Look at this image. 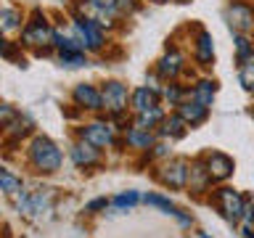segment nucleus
Instances as JSON below:
<instances>
[{
	"instance_id": "obj_3",
	"label": "nucleus",
	"mask_w": 254,
	"mask_h": 238,
	"mask_svg": "<svg viewBox=\"0 0 254 238\" xmlns=\"http://www.w3.org/2000/svg\"><path fill=\"white\" fill-rule=\"evenodd\" d=\"M225 19H228L230 29H233L236 35H241V32L254 27V11L246 3H230L228 11H225Z\"/></svg>"
},
{
	"instance_id": "obj_5",
	"label": "nucleus",
	"mask_w": 254,
	"mask_h": 238,
	"mask_svg": "<svg viewBox=\"0 0 254 238\" xmlns=\"http://www.w3.org/2000/svg\"><path fill=\"white\" fill-rule=\"evenodd\" d=\"M74 29L79 32V37H82L85 48H90V51H98L103 45V32L98 27V21H93L90 16H79L74 19Z\"/></svg>"
},
{
	"instance_id": "obj_24",
	"label": "nucleus",
	"mask_w": 254,
	"mask_h": 238,
	"mask_svg": "<svg viewBox=\"0 0 254 238\" xmlns=\"http://www.w3.org/2000/svg\"><path fill=\"white\" fill-rule=\"evenodd\" d=\"M61 61L69 66H82L85 63V51H61Z\"/></svg>"
},
{
	"instance_id": "obj_14",
	"label": "nucleus",
	"mask_w": 254,
	"mask_h": 238,
	"mask_svg": "<svg viewBox=\"0 0 254 238\" xmlns=\"http://www.w3.org/2000/svg\"><path fill=\"white\" fill-rule=\"evenodd\" d=\"M180 69H183V56L178 51H170L162 61H159V74H162V77L172 79V77H178Z\"/></svg>"
},
{
	"instance_id": "obj_29",
	"label": "nucleus",
	"mask_w": 254,
	"mask_h": 238,
	"mask_svg": "<svg viewBox=\"0 0 254 238\" xmlns=\"http://www.w3.org/2000/svg\"><path fill=\"white\" fill-rule=\"evenodd\" d=\"M106 204H109V201H106V198H98V201H93V204H87V209H90V212H93V209H101V206H106Z\"/></svg>"
},
{
	"instance_id": "obj_21",
	"label": "nucleus",
	"mask_w": 254,
	"mask_h": 238,
	"mask_svg": "<svg viewBox=\"0 0 254 238\" xmlns=\"http://www.w3.org/2000/svg\"><path fill=\"white\" fill-rule=\"evenodd\" d=\"M159 122H164V111L159 106L148 109V111H140V114H138V127H146V130H148V127H154Z\"/></svg>"
},
{
	"instance_id": "obj_17",
	"label": "nucleus",
	"mask_w": 254,
	"mask_h": 238,
	"mask_svg": "<svg viewBox=\"0 0 254 238\" xmlns=\"http://www.w3.org/2000/svg\"><path fill=\"white\" fill-rule=\"evenodd\" d=\"M146 204L159 206V209H162L164 214H172V217H178V220H180V225H190V220H188V217H183V214L178 212V206L170 204V201H167V198H162V196H154V193H151V196H146Z\"/></svg>"
},
{
	"instance_id": "obj_23",
	"label": "nucleus",
	"mask_w": 254,
	"mask_h": 238,
	"mask_svg": "<svg viewBox=\"0 0 254 238\" xmlns=\"http://www.w3.org/2000/svg\"><path fill=\"white\" fill-rule=\"evenodd\" d=\"M0 182H3V190H5V193H16V190H21V180H16L8 170L0 172Z\"/></svg>"
},
{
	"instance_id": "obj_22",
	"label": "nucleus",
	"mask_w": 254,
	"mask_h": 238,
	"mask_svg": "<svg viewBox=\"0 0 254 238\" xmlns=\"http://www.w3.org/2000/svg\"><path fill=\"white\" fill-rule=\"evenodd\" d=\"M238 79H241V85L246 87V90H254V59L241 63V74H238Z\"/></svg>"
},
{
	"instance_id": "obj_28",
	"label": "nucleus",
	"mask_w": 254,
	"mask_h": 238,
	"mask_svg": "<svg viewBox=\"0 0 254 238\" xmlns=\"http://www.w3.org/2000/svg\"><path fill=\"white\" fill-rule=\"evenodd\" d=\"M180 87L178 85H170V87H164V98L167 101H170V103H175V106H178V103H180Z\"/></svg>"
},
{
	"instance_id": "obj_19",
	"label": "nucleus",
	"mask_w": 254,
	"mask_h": 238,
	"mask_svg": "<svg viewBox=\"0 0 254 238\" xmlns=\"http://www.w3.org/2000/svg\"><path fill=\"white\" fill-rule=\"evenodd\" d=\"M127 143L135 148H148L151 143H154V135H151L146 127H132V130L127 132Z\"/></svg>"
},
{
	"instance_id": "obj_30",
	"label": "nucleus",
	"mask_w": 254,
	"mask_h": 238,
	"mask_svg": "<svg viewBox=\"0 0 254 238\" xmlns=\"http://www.w3.org/2000/svg\"><path fill=\"white\" fill-rule=\"evenodd\" d=\"M159 3H162V0H159Z\"/></svg>"
},
{
	"instance_id": "obj_20",
	"label": "nucleus",
	"mask_w": 254,
	"mask_h": 238,
	"mask_svg": "<svg viewBox=\"0 0 254 238\" xmlns=\"http://www.w3.org/2000/svg\"><path fill=\"white\" fill-rule=\"evenodd\" d=\"M193 101L204 103V106H212V101H214V82L201 79V82L193 87Z\"/></svg>"
},
{
	"instance_id": "obj_9",
	"label": "nucleus",
	"mask_w": 254,
	"mask_h": 238,
	"mask_svg": "<svg viewBox=\"0 0 254 238\" xmlns=\"http://www.w3.org/2000/svg\"><path fill=\"white\" fill-rule=\"evenodd\" d=\"M74 101H77V106L90 109V111L103 109V93L95 90L93 85H77L74 87Z\"/></svg>"
},
{
	"instance_id": "obj_8",
	"label": "nucleus",
	"mask_w": 254,
	"mask_h": 238,
	"mask_svg": "<svg viewBox=\"0 0 254 238\" xmlns=\"http://www.w3.org/2000/svg\"><path fill=\"white\" fill-rule=\"evenodd\" d=\"M82 140L93 143L95 148H103V146H111L114 135H111V127L106 122H93V124L82 127Z\"/></svg>"
},
{
	"instance_id": "obj_18",
	"label": "nucleus",
	"mask_w": 254,
	"mask_h": 238,
	"mask_svg": "<svg viewBox=\"0 0 254 238\" xmlns=\"http://www.w3.org/2000/svg\"><path fill=\"white\" fill-rule=\"evenodd\" d=\"M186 127H188L186 119H183L180 114H175V117H170V119H164V122H162V135L183 138V135H186Z\"/></svg>"
},
{
	"instance_id": "obj_27",
	"label": "nucleus",
	"mask_w": 254,
	"mask_h": 238,
	"mask_svg": "<svg viewBox=\"0 0 254 238\" xmlns=\"http://www.w3.org/2000/svg\"><path fill=\"white\" fill-rule=\"evenodd\" d=\"M138 198H140V196L135 193V190H130V193H119V196L114 198V206H132Z\"/></svg>"
},
{
	"instance_id": "obj_25",
	"label": "nucleus",
	"mask_w": 254,
	"mask_h": 238,
	"mask_svg": "<svg viewBox=\"0 0 254 238\" xmlns=\"http://www.w3.org/2000/svg\"><path fill=\"white\" fill-rule=\"evenodd\" d=\"M236 43H238V61L246 63V61H249V56L254 53V48H252V43H249V40H246L244 35H238Z\"/></svg>"
},
{
	"instance_id": "obj_11",
	"label": "nucleus",
	"mask_w": 254,
	"mask_h": 238,
	"mask_svg": "<svg viewBox=\"0 0 254 238\" xmlns=\"http://www.w3.org/2000/svg\"><path fill=\"white\" fill-rule=\"evenodd\" d=\"M71 159H74L77 167H93L98 164V148L93 146V143H77V146H71Z\"/></svg>"
},
{
	"instance_id": "obj_15",
	"label": "nucleus",
	"mask_w": 254,
	"mask_h": 238,
	"mask_svg": "<svg viewBox=\"0 0 254 238\" xmlns=\"http://www.w3.org/2000/svg\"><path fill=\"white\" fill-rule=\"evenodd\" d=\"M132 106L135 111H148L156 106V90H151V87H138V90L132 93Z\"/></svg>"
},
{
	"instance_id": "obj_12",
	"label": "nucleus",
	"mask_w": 254,
	"mask_h": 238,
	"mask_svg": "<svg viewBox=\"0 0 254 238\" xmlns=\"http://www.w3.org/2000/svg\"><path fill=\"white\" fill-rule=\"evenodd\" d=\"M178 114L186 119V122L190 127H196V124H201L206 117H209V106H204V103H198V101H190V103H180V111Z\"/></svg>"
},
{
	"instance_id": "obj_7",
	"label": "nucleus",
	"mask_w": 254,
	"mask_h": 238,
	"mask_svg": "<svg viewBox=\"0 0 254 238\" xmlns=\"http://www.w3.org/2000/svg\"><path fill=\"white\" fill-rule=\"evenodd\" d=\"M159 180L170 188H186L188 182V164L183 159H175V162L164 164V170L159 172Z\"/></svg>"
},
{
	"instance_id": "obj_13",
	"label": "nucleus",
	"mask_w": 254,
	"mask_h": 238,
	"mask_svg": "<svg viewBox=\"0 0 254 238\" xmlns=\"http://www.w3.org/2000/svg\"><path fill=\"white\" fill-rule=\"evenodd\" d=\"M214 59V45H212V35L206 29L198 32V40H196V61L201 66H209Z\"/></svg>"
},
{
	"instance_id": "obj_1",
	"label": "nucleus",
	"mask_w": 254,
	"mask_h": 238,
	"mask_svg": "<svg viewBox=\"0 0 254 238\" xmlns=\"http://www.w3.org/2000/svg\"><path fill=\"white\" fill-rule=\"evenodd\" d=\"M29 159L40 172H56L61 167V151L56 148L53 140H48V138H35L32 140Z\"/></svg>"
},
{
	"instance_id": "obj_2",
	"label": "nucleus",
	"mask_w": 254,
	"mask_h": 238,
	"mask_svg": "<svg viewBox=\"0 0 254 238\" xmlns=\"http://www.w3.org/2000/svg\"><path fill=\"white\" fill-rule=\"evenodd\" d=\"M21 40L27 45H48L56 40V32L51 29V24H48L45 19H40V16H35L27 27H24L21 32Z\"/></svg>"
},
{
	"instance_id": "obj_4",
	"label": "nucleus",
	"mask_w": 254,
	"mask_h": 238,
	"mask_svg": "<svg viewBox=\"0 0 254 238\" xmlns=\"http://www.w3.org/2000/svg\"><path fill=\"white\" fill-rule=\"evenodd\" d=\"M217 204H220V209L225 212V217H228V220L238 222V220L244 217L246 201L236 193L233 188H220V190H217Z\"/></svg>"
},
{
	"instance_id": "obj_16",
	"label": "nucleus",
	"mask_w": 254,
	"mask_h": 238,
	"mask_svg": "<svg viewBox=\"0 0 254 238\" xmlns=\"http://www.w3.org/2000/svg\"><path fill=\"white\" fill-rule=\"evenodd\" d=\"M85 5H87V11L95 13L98 19H111V16L119 11L117 0H85Z\"/></svg>"
},
{
	"instance_id": "obj_10",
	"label": "nucleus",
	"mask_w": 254,
	"mask_h": 238,
	"mask_svg": "<svg viewBox=\"0 0 254 238\" xmlns=\"http://www.w3.org/2000/svg\"><path fill=\"white\" fill-rule=\"evenodd\" d=\"M206 172H209V180H225L233 172V162L225 154H209L206 156Z\"/></svg>"
},
{
	"instance_id": "obj_6",
	"label": "nucleus",
	"mask_w": 254,
	"mask_h": 238,
	"mask_svg": "<svg viewBox=\"0 0 254 238\" xmlns=\"http://www.w3.org/2000/svg\"><path fill=\"white\" fill-rule=\"evenodd\" d=\"M101 93H103V109H109L111 114H122L127 109V87L122 82H106Z\"/></svg>"
},
{
	"instance_id": "obj_26",
	"label": "nucleus",
	"mask_w": 254,
	"mask_h": 238,
	"mask_svg": "<svg viewBox=\"0 0 254 238\" xmlns=\"http://www.w3.org/2000/svg\"><path fill=\"white\" fill-rule=\"evenodd\" d=\"M19 19H21V16L16 13L13 8H5V11H3V29H5V32H11L16 24H19Z\"/></svg>"
}]
</instances>
